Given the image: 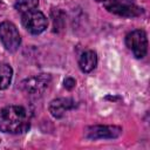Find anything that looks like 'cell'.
Wrapping results in <instances>:
<instances>
[{
	"label": "cell",
	"instance_id": "obj_1",
	"mask_svg": "<svg viewBox=\"0 0 150 150\" xmlns=\"http://www.w3.org/2000/svg\"><path fill=\"white\" fill-rule=\"evenodd\" d=\"M30 117L26 108L8 105L0 110V130L6 134H22L29 128Z\"/></svg>",
	"mask_w": 150,
	"mask_h": 150
},
{
	"label": "cell",
	"instance_id": "obj_2",
	"mask_svg": "<svg viewBox=\"0 0 150 150\" xmlns=\"http://www.w3.org/2000/svg\"><path fill=\"white\" fill-rule=\"evenodd\" d=\"M103 6L108 12L123 18H137L144 12L132 0H104Z\"/></svg>",
	"mask_w": 150,
	"mask_h": 150
},
{
	"label": "cell",
	"instance_id": "obj_3",
	"mask_svg": "<svg viewBox=\"0 0 150 150\" xmlns=\"http://www.w3.org/2000/svg\"><path fill=\"white\" fill-rule=\"evenodd\" d=\"M52 82V76L49 74H39L30 76L21 82V90L30 96L42 95Z\"/></svg>",
	"mask_w": 150,
	"mask_h": 150
},
{
	"label": "cell",
	"instance_id": "obj_4",
	"mask_svg": "<svg viewBox=\"0 0 150 150\" xmlns=\"http://www.w3.org/2000/svg\"><path fill=\"white\" fill-rule=\"evenodd\" d=\"M125 45L135 57L143 59L148 52V38L143 29H135L127 34Z\"/></svg>",
	"mask_w": 150,
	"mask_h": 150
},
{
	"label": "cell",
	"instance_id": "obj_5",
	"mask_svg": "<svg viewBox=\"0 0 150 150\" xmlns=\"http://www.w3.org/2000/svg\"><path fill=\"white\" fill-rule=\"evenodd\" d=\"M0 39L8 52H15L20 47L21 38L16 26L9 21L0 23Z\"/></svg>",
	"mask_w": 150,
	"mask_h": 150
},
{
	"label": "cell",
	"instance_id": "obj_6",
	"mask_svg": "<svg viewBox=\"0 0 150 150\" xmlns=\"http://www.w3.org/2000/svg\"><path fill=\"white\" fill-rule=\"evenodd\" d=\"M21 21L23 27L32 34H40L47 28V18L40 11H30L23 13L21 16Z\"/></svg>",
	"mask_w": 150,
	"mask_h": 150
},
{
	"label": "cell",
	"instance_id": "obj_7",
	"mask_svg": "<svg viewBox=\"0 0 150 150\" xmlns=\"http://www.w3.org/2000/svg\"><path fill=\"white\" fill-rule=\"evenodd\" d=\"M122 134V128L116 125H94L86 131V137L89 139H109L117 138Z\"/></svg>",
	"mask_w": 150,
	"mask_h": 150
},
{
	"label": "cell",
	"instance_id": "obj_8",
	"mask_svg": "<svg viewBox=\"0 0 150 150\" xmlns=\"http://www.w3.org/2000/svg\"><path fill=\"white\" fill-rule=\"evenodd\" d=\"M75 102L71 98L68 97H60V98H55L49 103V112L52 114V116H54L55 118H60L62 117L67 111L71 110L75 108Z\"/></svg>",
	"mask_w": 150,
	"mask_h": 150
},
{
	"label": "cell",
	"instance_id": "obj_9",
	"mask_svg": "<svg viewBox=\"0 0 150 150\" xmlns=\"http://www.w3.org/2000/svg\"><path fill=\"white\" fill-rule=\"evenodd\" d=\"M97 64V55L94 50H87L84 52L79 60L80 69L83 73H90Z\"/></svg>",
	"mask_w": 150,
	"mask_h": 150
},
{
	"label": "cell",
	"instance_id": "obj_10",
	"mask_svg": "<svg viewBox=\"0 0 150 150\" xmlns=\"http://www.w3.org/2000/svg\"><path fill=\"white\" fill-rule=\"evenodd\" d=\"M13 69L7 63H0V90L6 89L12 81Z\"/></svg>",
	"mask_w": 150,
	"mask_h": 150
},
{
	"label": "cell",
	"instance_id": "obj_11",
	"mask_svg": "<svg viewBox=\"0 0 150 150\" xmlns=\"http://www.w3.org/2000/svg\"><path fill=\"white\" fill-rule=\"evenodd\" d=\"M39 6V0H16L14 7L21 14L34 11Z\"/></svg>",
	"mask_w": 150,
	"mask_h": 150
},
{
	"label": "cell",
	"instance_id": "obj_12",
	"mask_svg": "<svg viewBox=\"0 0 150 150\" xmlns=\"http://www.w3.org/2000/svg\"><path fill=\"white\" fill-rule=\"evenodd\" d=\"M75 84H76V82H75V80L71 79V77H67V79L64 80V87H66L67 89H73V88L75 87Z\"/></svg>",
	"mask_w": 150,
	"mask_h": 150
},
{
	"label": "cell",
	"instance_id": "obj_13",
	"mask_svg": "<svg viewBox=\"0 0 150 150\" xmlns=\"http://www.w3.org/2000/svg\"><path fill=\"white\" fill-rule=\"evenodd\" d=\"M97 1H104V0H97Z\"/></svg>",
	"mask_w": 150,
	"mask_h": 150
},
{
	"label": "cell",
	"instance_id": "obj_14",
	"mask_svg": "<svg viewBox=\"0 0 150 150\" xmlns=\"http://www.w3.org/2000/svg\"><path fill=\"white\" fill-rule=\"evenodd\" d=\"M0 5H1V1H0Z\"/></svg>",
	"mask_w": 150,
	"mask_h": 150
}]
</instances>
